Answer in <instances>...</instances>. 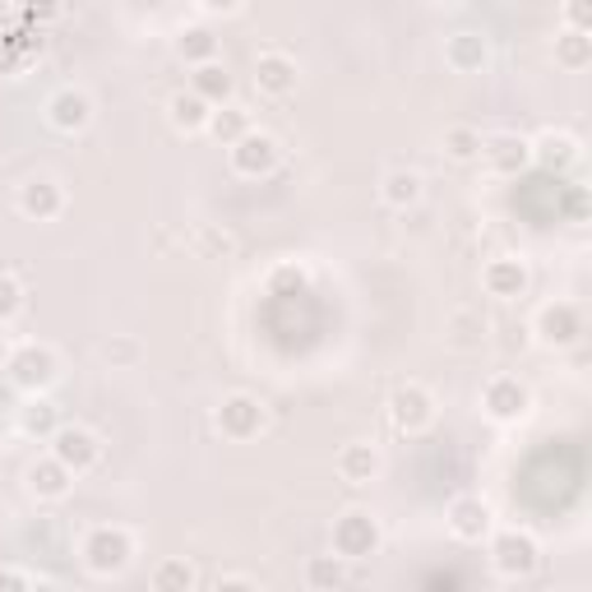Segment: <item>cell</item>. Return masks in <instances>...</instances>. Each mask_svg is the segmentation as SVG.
I'll return each mask as SVG.
<instances>
[{
    "instance_id": "1",
    "label": "cell",
    "mask_w": 592,
    "mask_h": 592,
    "mask_svg": "<svg viewBox=\"0 0 592 592\" xmlns=\"http://www.w3.org/2000/svg\"><path fill=\"white\" fill-rule=\"evenodd\" d=\"M135 560V537L131 528H93L84 542V564L93 574H121Z\"/></svg>"
},
{
    "instance_id": "2",
    "label": "cell",
    "mask_w": 592,
    "mask_h": 592,
    "mask_svg": "<svg viewBox=\"0 0 592 592\" xmlns=\"http://www.w3.org/2000/svg\"><path fill=\"white\" fill-rule=\"evenodd\" d=\"M380 551V523L366 509H347L339 523H333V555L339 560H362Z\"/></svg>"
},
{
    "instance_id": "3",
    "label": "cell",
    "mask_w": 592,
    "mask_h": 592,
    "mask_svg": "<svg viewBox=\"0 0 592 592\" xmlns=\"http://www.w3.org/2000/svg\"><path fill=\"white\" fill-rule=\"evenodd\" d=\"M51 458H56L70 477H84L102 458V440L89 426H56V435H51Z\"/></svg>"
},
{
    "instance_id": "4",
    "label": "cell",
    "mask_w": 592,
    "mask_h": 592,
    "mask_svg": "<svg viewBox=\"0 0 592 592\" xmlns=\"http://www.w3.org/2000/svg\"><path fill=\"white\" fill-rule=\"evenodd\" d=\"M481 407L491 412L496 422H519V417H528L532 394L519 375H491L481 384Z\"/></svg>"
},
{
    "instance_id": "5",
    "label": "cell",
    "mask_w": 592,
    "mask_h": 592,
    "mask_svg": "<svg viewBox=\"0 0 592 592\" xmlns=\"http://www.w3.org/2000/svg\"><path fill=\"white\" fill-rule=\"evenodd\" d=\"M537 542L528 532H519V528H505L496 542H491V560H496V570L505 574V579H528L532 570H537Z\"/></svg>"
},
{
    "instance_id": "6",
    "label": "cell",
    "mask_w": 592,
    "mask_h": 592,
    "mask_svg": "<svg viewBox=\"0 0 592 592\" xmlns=\"http://www.w3.org/2000/svg\"><path fill=\"white\" fill-rule=\"evenodd\" d=\"M6 371H10V380L14 384H23V390H46L51 380H56V356H51V347H42V343H19L14 347V356L6 362Z\"/></svg>"
},
{
    "instance_id": "7",
    "label": "cell",
    "mask_w": 592,
    "mask_h": 592,
    "mask_svg": "<svg viewBox=\"0 0 592 592\" xmlns=\"http://www.w3.org/2000/svg\"><path fill=\"white\" fill-rule=\"evenodd\" d=\"M218 430L227 440H250V435H260L264 430V403L250 398V394H231L218 407Z\"/></svg>"
},
{
    "instance_id": "8",
    "label": "cell",
    "mask_w": 592,
    "mask_h": 592,
    "mask_svg": "<svg viewBox=\"0 0 592 592\" xmlns=\"http://www.w3.org/2000/svg\"><path fill=\"white\" fill-rule=\"evenodd\" d=\"M449 532L458 537V542H481V537H491V528H496V513H491V505H486L481 496H458L454 505H449Z\"/></svg>"
},
{
    "instance_id": "9",
    "label": "cell",
    "mask_w": 592,
    "mask_h": 592,
    "mask_svg": "<svg viewBox=\"0 0 592 592\" xmlns=\"http://www.w3.org/2000/svg\"><path fill=\"white\" fill-rule=\"evenodd\" d=\"M46 121L56 125L61 135H80L93 121V97L84 89H56L46 97Z\"/></svg>"
},
{
    "instance_id": "10",
    "label": "cell",
    "mask_w": 592,
    "mask_h": 592,
    "mask_svg": "<svg viewBox=\"0 0 592 592\" xmlns=\"http://www.w3.org/2000/svg\"><path fill=\"white\" fill-rule=\"evenodd\" d=\"M231 167H237V176H269L278 167V139L250 131L246 139L231 144Z\"/></svg>"
},
{
    "instance_id": "11",
    "label": "cell",
    "mask_w": 592,
    "mask_h": 592,
    "mask_svg": "<svg viewBox=\"0 0 592 592\" xmlns=\"http://www.w3.org/2000/svg\"><path fill=\"white\" fill-rule=\"evenodd\" d=\"M537 333H542L547 347H570V343H579V333H583L579 305H570V301L542 305V315H537Z\"/></svg>"
},
{
    "instance_id": "12",
    "label": "cell",
    "mask_w": 592,
    "mask_h": 592,
    "mask_svg": "<svg viewBox=\"0 0 592 592\" xmlns=\"http://www.w3.org/2000/svg\"><path fill=\"white\" fill-rule=\"evenodd\" d=\"M255 89L264 97H288L297 89V61L288 51H260L255 56Z\"/></svg>"
},
{
    "instance_id": "13",
    "label": "cell",
    "mask_w": 592,
    "mask_h": 592,
    "mask_svg": "<svg viewBox=\"0 0 592 592\" xmlns=\"http://www.w3.org/2000/svg\"><path fill=\"white\" fill-rule=\"evenodd\" d=\"M390 412H394V422L407 430V435H417L435 422V394L422 390V384H403V390L390 398Z\"/></svg>"
},
{
    "instance_id": "14",
    "label": "cell",
    "mask_w": 592,
    "mask_h": 592,
    "mask_svg": "<svg viewBox=\"0 0 592 592\" xmlns=\"http://www.w3.org/2000/svg\"><path fill=\"white\" fill-rule=\"evenodd\" d=\"M481 158L496 176H519L532 163V148L523 135H491V139H481Z\"/></svg>"
},
{
    "instance_id": "15",
    "label": "cell",
    "mask_w": 592,
    "mask_h": 592,
    "mask_svg": "<svg viewBox=\"0 0 592 592\" xmlns=\"http://www.w3.org/2000/svg\"><path fill=\"white\" fill-rule=\"evenodd\" d=\"M481 282H486V292H491V297L513 301V297H523V292H528L532 273H528L523 260H513V255H500V260H491V264L481 269Z\"/></svg>"
},
{
    "instance_id": "16",
    "label": "cell",
    "mask_w": 592,
    "mask_h": 592,
    "mask_svg": "<svg viewBox=\"0 0 592 592\" xmlns=\"http://www.w3.org/2000/svg\"><path fill=\"white\" fill-rule=\"evenodd\" d=\"M19 209L29 218H38V222H46V218H56L65 209V190L51 181V176H33V181L19 186Z\"/></svg>"
},
{
    "instance_id": "17",
    "label": "cell",
    "mask_w": 592,
    "mask_h": 592,
    "mask_svg": "<svg viewBox=\"0 0 592 592\" xmlns=\"http://www.w3.org/2000/svg\"><path fill=\"white\" fill-rule=\"evenodd\" d=\"M528 148L547 172H564V167L579 163V139L570 131H542L537 139H528Z\"/></svg>"
},
{
    "instance_id": "18",
    "label": "cell",
    "mask_w": 592,
    "mask_h": 592,
    "mask_svg": "<svg viewBox=\"0 0 592 592\" xmlns=\"http://www.w3.org/2000/svg\"><path fill=\"white\" fill-rule=\"evenodd\" d=\"M380 468H384V458H380V449L366 445V440H352V445L339 454V472H343V481H352V486L375 481Z\"/></svg>"
},
{
    "instance_id": "19",
    "label": "cell",
    "mask_w": 592,
    "mask_h": 592,
    "mask_svg": "<svg viewBox=\"0 0 592 592\" xmlns=\"http://www.w3.org/2000/svg\"><path fill=\"white\" fill-rule=\"evenodd\" d=\"M167 116H172V125L176 131H186V135H199V131H209V116H214V107L204 102L199 93H172V102H167Z\"/></svg>"
},
{
    "instance_id": "20",
    "label": "cell",
    "mask_w": 592,
    "mask_h": 592,
    "mask_svg": "<svg viewBox=\"0 0 592 592\" xmlns=\"http://www.w3.org/2000/svg\"><path fill=\"white\" fill-rule=\"evenodd\" d=\"M70 481H74V477H70L51 454L38 458L33 468H29V491H33L38 500H65V496H70Z\"/></svg>"
},
{
    "instance_id": "21",
    "label": "cell",
    "mask_w": 592,
    "mask_h": 592,
    "mask_svg": "<svg viewBox=\"0 0 592 592\" xmlns=\"http://www.w3.org/2000/svg\"><path fill=\"white\" fill-rule=\"evenodd\" d=\"M486 56H491V46H486V33H472V29H463V33H454L449 42H445V61L454 65V70H481L486 65Z\"/></svg>"
},
{
    "instance_id": "22",
    "label": "cell",
    "mask_w": 592,
    "mask_h": 592,
    "mask_svg": "<svg viewBox=\"0 0 592 592\" xmlns=\"http://www.w3.org/2000/svg\"><path fill=\"white\" fill-rule=\"evenodd\" d=\"M422 172H412V167H394L390 176H384V186H380V195H384V204L390 209H412V204L422 199Z\"/></svg>"
},
{
    "instance_id": "23",
    "label": "cell",
    "mask_w": 592,
    "mask_h": 592,
    "mask_svg": "<svg viewBox=\"0 0 592 592\" xmlns=\"http://www.w3.org/2000/svg\"><path fill=\"white\" fill-rule=\"evenodd\" d=\"M190 93H199L204 102H209V107H218V102L231 93V74H227V65H218V61H209V65H195Z\"/></svg>"
},
{
    "instance_id": "24",
    "label": "cell",
    "mask_w": 592,
    "mask_h": 592,
    "mask_svg": "<svg viewBox=\"0 0 592 592\" xmlns=\"http://www.w3.org/2000/svg\"><path fill=\"white\" fill-rule=\"evenodd\" d=\"M153 592H195V564L186 555H172L153 570Z\"/></svg>"
},
{
    "instance_id": "25",
    "label": "cell",
    "mask_w": 592,
    "mask_h": 592,
    "mask_svg": "<svg viewBox=\"0 0 592 592\" xmlns=\"http://www.w3.org/2000/svg\"><path fill=\"white\" fill-rule=\"evenodd\" d=\"M250 131H255L250 112H241V107H214V116H209V135H218L227 148L237 144V139H246Z\"/></svg>"
},
{
    "instance_id": "26",
    "label": "cell",
    "mask_w": 592,
    "mask_h": 592,
    "mask_svg": "<svg viewBox=\"0 0 592 592\" xmlns=\"http://www.w3.org/2000/svg\"><path fill=\"white\" fill-rule=\"evenodd\" d=\"M445 153L454 163H472V158H481V135L472 131V125H449L445 131Z\"/></svg>"
},
{
    "instance_id": "27",
    "label": "cell",
    "mask_w": 592,
    "mask_h": 592,
    "mask_svg": "<svg viewBox=\"0 0 592 592\" xmlns=\"http://www.w3.org/2000/svg\"><path fill=\"white\" fill-rule=\"evenodd\" d=\"M588 51H592L588 29H574V33H560V38H555V61L570 65V70H583V65H588Z\"/></svg>"
},
{
    "instance_id": "28",
    "label": "cell",
    "mask_w": 592,
    "mask_h": 592,
    "mask_svg": "<svg viewBox=\"0 0 592 592\" xmlns=\"http://www.w3.org/2000/svg\"><path fill=\"white\" fill-rule=\"evenodd\" d=\"M176 51H181L186 61H195V65H209V61L218 56V38H214V33H204V29H190V33H181Z\"/></svg>"
},
{
    "instance_id": "29",
    "label": "cell",
    "mask_w": 592,
    "mask_h": 592,
    "mask_svg": "<svg viewBox=\"0 0 592 592\" xmlns=\"http://www.w3.org/2000/svg\"><path fill=\"white\" fill-rule=\"evenodd\" d=\"M305 579H311V588H339L343 583V560L339 555H315L311 564H305Z\"/></svg>"
},
{
    "instance_id": "30",
    "label": "cell",
    "mask_w": 592,
    "mask_h": 592,
    "mask_svg": "<svg viewBox=\"0 0 592 592\" xmlns=\"http://www.w3.org/2000/svg\"><path fill=\"white\" fill-rule=\"evenodd\" d=\"M19 311H23V288H19V278L0 273V324H10Z\"/></svg>"
},
{
    "instance_id": "31",
    "label": "cell",
    "mask_w": 592,
    "mask_h": 592,
    "mask_svg": "<svg viewBox=\"0 0 592 592\" xmlns=\"http://www.w3.org/2000/svg\"><path fill=\"white\" fill-rule=\"evenodd\" d=\"M51 422H56V412H51V403L33 398L29 407H23V430H29V435H46V430H51ZM51 435H56V430H51Z\"/></svg>"
},
{
    "instance_id": "32",
    "label": "cell",
    "mask_w": 592,
    "mask_h": 592,
    "mask_svg": "<svg viewBox=\"0 0 592 592\" xmlns=\"http://www.w3.org/2000/svg\"><path fill=\"white\" fill-rule=\"evenodd\" d=\"M0 592H33V583L23 570H0Z\"/></svg>"
},
{
    "instance_id": "33",
    "label": "cell",
    "mask_w": 592,
    "mask_h": 592,
    "mask_svg": "<svg viewBox=\"0 0 592 592\" xmlns=\"http://www.w3.org/2000/svg\"><path fill=\"white\" fill-rule=\"evenodd\" d=\"M139 347L131 339H121V343H107V362H135Z\"/></svg>"
},
{
    "instance_id": "34",
    "label": "cell",
    "mask_w": 592,
    "mask_h": 592,
    "mask_svg": "<svg viewBox=\"0 0 592 592\" xmlns=\"http://www.w3.org/2000/svg\"><path fill=\"white\" fill-rule=\"evenodd\" d=\"M214 592H255V583L250 579H241V574H231V579H218V588Z\"/></svg>"
},
{
    "instance_id": "35",
    "label": "cell",
    "mask_w": 592,
    "mask_h": 592,
    "mask_svg": "<svg viewBox=\"0 0 592 592\" xmlns=\"http://www.w3.org/2000/svg\"><path fill=\"white\" fill-rule=\"evenodd\" d=\"M564 19H574V23H592V19H588V10H579V6L564 10Z\"/></svg>"
},
{
    "instance_id": "36",
    "label": "cell",
    "mask_w": 592,
    "mask_h": 592,
    "mask_svg": "<svg viewBox=\"0 0 592 592\" xmlns=\"http://www.w3.org/2000/svg\"><path fill=\"white\" fill-rule=\"evenodd\" d=\"M33 592H56V588H51V583H38V588H33Z\"/></svg>"
}]
</instances>
